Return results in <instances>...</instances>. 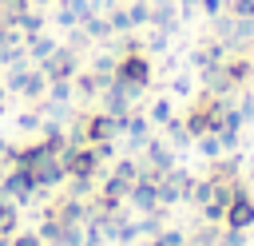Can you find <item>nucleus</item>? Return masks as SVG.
Instances as JSON below:
<instances>
[{"label":"nucleus","mask_w":254,"mask_h":246,"mask_svg":"<svg viewBox=\"0 0 254 246\" xmlns=\"http://www.w3.org/2000/svg\"><path fill=\"white\" fill-rule=\"evenodd\" d=\"M32 183H36V186L56 190V186H64V183H67V171H64V163H60L56 155H44V159L32 167Z\"/></svg>","instance_id":"obj_6"},{"label":"nucleus","mask_w":254,"mask_h":246,"mask_svg":"<svg viewBox=\"0 0 254 246\" xmlns=\"http://www.w3.org/2000/svg\"><path fill=\"white\" fill-rule=\"evenodd\" d=\"M111 175H119V179H127V183H135L139 179V159H115V167H111Z\"/></svg>","instance_id":"obj_26"},{"label":"nucleus","mask_w":254,"mask_h":246,"mask_svg":"<svg viewBox=\"0 0 254 246\" xmlns=\"http://www.w3.org/2000/svg\"><path fill=\"white\" fill-rule=\"evenodd\" d=\"M32 190H36V183H32V171H28V167H8V171H4V179H0V198H8V202H16V206H32Z\"/></svg>","instance_id":"obj_2"},{"label":"nucleus","mask_w":254,"mask_h":246,"mask_svg":"<svg viewBox=\"0 0 254 246\" xmlns=\"http://www.w3.org/2000/svg\"><path fill=\"white\" fill-rule=\"evenodd\" d=\"M250 183H254V167H250Z\"/></svg>","instance_id":"obj_42"},{"label":"nucleus","mask_w":254,"mask_h":246,"mask_svg":"<svg viewBox=\"0 0 254 246\" xmlns=\"http://www.w3.org/2000/svg\"><path fill=\"white\" fill-rule=\"evenodd\" d=\"M12 246H44V238L36 230H16L12 234Z\"/></svg>","instance_id":"obj_34"},{"label":"nucleus","mask_w":254,"mask_h":246,"mask_svg":"<svg viewBox=\"0 0 254 246\" xmlns=\"http://www.w3.org/2000/svg\"><path fill=\"white\" fill-rule=\"evenodd\" d=\"M4 171H8V163H4V159H0V179H4Z\"/></svg>","instance_id":"obj_41"},{"label":"nucleus","mask_w":254,"mask_h":246,"mask_svg":"<svg viewBox=\"0 0 254 246\" xmlns=\"http://www.w3.org/2000/svg\"><path fill=\"white\" fill-rule=\"evenodd\" d=\"M234 111H238V119H242V123H250V119H254V91L238 95V99H234Z\"/></svg>","instance_id":"obj_32"},{"label":"nucleus","mask_w":254,"mask_h":246,"mask_svg":"<svg viewBox=\"0 0 254 246\" xmlns=\"http://www.w3.org/2000/svg\"><path fill=\"white\" fill-rule=\"evenodd\" d=\"M99 186H95V179H67V194L71 198H91Z\"/></svg>","instance_id":"obj_27"},{"label":"nucleus","mask_w":254,"mask_h":246,"mask_svg":"<svg viewBox=\"0 0 254 246\" xmlns=\"http://www.w3.org/2000/svg\"><path fill=\"white\" fill-rule=\"evenodd\" d=\"M123 135H127V151H143V143L151 139V119L139 115V111H131L127 123H123Z\"/></svg>","instance_id":"obj_10"},{"label":"nucleus","mask_w":254,"mask_h":246,"mask_svg":"<svg viewBox=\"0 0 254 246\" xmlns=\"http://www.w3.org/2000/svg\"><path fill=\"white\" fill-rule=\"evenodd\" d=\"M16 40H24V36L8 24V16H0V44H16Z\"/></svg>","instance_id":"obj_36"},{"label":"nucleus","mask_w":254,"mask_h":246,"mask_svg":"<svg viewBox=\"0 0 254 246\" xmlns=\"http://www.w3.org/2000/svg\"><path fill=\"white\" fill-rule=\"evenodd\" d=\"M8 147H12V143H8V139H4V135H0V159H4V155H8Z\"/></svg>","instance_id":"obj_38"},{"label":"nucleus","mask_w":254,"mask_h":246,"mask_svg":"<svg viewBox=\"0 0 254 246\" xmlns=\"http://www.w3.org/2000/svg\"><path fill=\"white\" fill-rule=\"evenodd\" d=\"M16 63H32L24 40H16V44H0V67H16Z\"/></svg>","instance_id":"obj_17"},{"label":"nucleus","mask_w":254,"mask_h":246,"mask_svg":"<svg viewBox=\"0 0 254 246\" xmlns=\"http://www.w3.org/2000/svg\"><path fill=\"white\" fill-rule=\"evenodd\" d=\"M44 91H48V75H44V71H40V67H36V63H32V67H28V75H24V83H20V91H16V95H24V99H32V103H36V99H44Z\"/></svg>","instance_id":"obj_12"},{"label":"nucleus","mask_w":254,"mask_h":246,"mask_svg":"<svg viewBox=\"0 0 254 246\" xmlns=\"http://www.w3.org/2000/svg\"><path fill=\"white\" fill-rule=\"evenodd\" d=\"M179 4H183V8H179V20H194V16H198V4H202V0H179Z\"/></svg>","instance_id":"obj_37"},{"label":"nucleus","mask_w":254,"mask_h":246,"mask_svg":"<svg viewBox=\"0 0 254 246\" xmlns=\"http://www.w3.org/2000/svg\"><path fill=\"white\" fill-rule=\"evenodd\" d=\"M143 167H151V171H159V175H167L171 167H179L175 163V147L167 143V139H147L143 143V159H139Z\"/></svg>","instance_id":"obj_5"},{"label":"nucleus","mask_w":254,"mask_h":246,"mask_svg":"<svg viewBox=\"0 0 254 246\" xmlns=\"http://www.w3.org/2000/svg\"><path fill=\"white\" fill-rule=\"evenodd\" d=\"M107 24H111V32H115V36H127V32H135V24H131L127 8H111V12H107Z\"/></svg>","instance_id":"obj_23"},{"label":"nucleus","mask_w":254,"mask_h":246,"mask_svg":"<svg viewBox=\"0 0 254 246\" xmlns=\"http://www.w3.org/2000/svg\"><path fill=\"white\" fill-rule=\"evenodd\" d=\"M0 246H12V238H8V234H0Z\"/></svg>","instance_id":"obj_40"},{"label":"nucleus","mask_w":254,"mask_h":246,"mask_svg":"<svg viewBox=\"0 0 254 246\" xmlns=\"http://www.w3.org/2000/svg\"><path fill=\"white\" fill-rule=\"evenodd\" d=\"M167 48H171V36H167V32H159V28H155V32L147 36V44H143V52H147V56H167Z\"/></svg>","instance_id":"obj_25"},{"label":"nucleus","mask_w":254,"mask_h":246,"mask_svg":"<svg viewBox=\"0 0 254 246\" xmlns=\"http://www.w3.org/2000/svg\"><path fill=\"white\" fill-rule=\"evenodd\" d=\"M40 127H44V115H40L36 107H32V111H20V115H16V131H40Z\"/></svg>","instance_id":"obj_29"},{"label":"nucleus","mask_w":254,"mask_h":246,"mask_svg":"<svg viewBox=\"0 0 254 246\" xmlns=\"http://www.w3.org/2000/svg\"><path fill=\"white\" fill-rule=\"evenodd\" d=\"M214 135H218L222 151H238V143H242V127H222V131H214Z\"/></svg>","instance_id":"obj_30"},{"label":"nucleus","mask_w":254,"mask_h":246,"mask_svg":"<svg viewBox=\"0 0 254 246\" xmlns=\"http://www.w3.org/2000/svg\"><path fill=\"white\" fill-rule=\"evenodd\" d=\"M163 131H167V143L175 147V151H187L194 139H190V131H187V123L183 119H171V123H163Z\"/></svg>","instance_id":"obj_16"},{"label":"nucleus","mask_w":254,"mask_h":246,"mask_svg":"<svg viewBox=\"0 0 254 246\" xmlns=\"http://www.w3.org/2000/svg\"><path fill=\"white\" fill-rule=\"evenodd\" d=\"M8 24H12V28H16V32L24 36V40H28V36H40V32H44V16H40L36 8H32V12H24V16H16V20H8Z\"/></svg>","instance_id":"obj_15"},{"label":"nucleus","mask_w":254,"mask_h":246,"mask_svg":"<svg viewBox=\"0 0 254 246\" xmlns=\"http://www.w3.org/2000/svg\"><path fill=\"white\" fill-rule=\"evenodd\" d=\"M218 238H222L218 222H202V218H198V226L187 230V246H218Z\"/></svg>","instance_id":"obj_13"},{"label":"nucleus","mask_w":254,"mask_h":246,"mask_svg":"<svg viewBox=\"0 0 254 246\" xmlns=\"http://www.w3.org/2000/svg\"><path fill=\"white\" fill-rule=\"evenodd\" d=\"M115 63H119V56H111V52H99V56L91 60V71H95V75H115Z\"/></svg>","instance_id":"obj_28"},{"label":"nucleus","mask_w":254,"mask_h":246,"mask_svg":"<svg viewBox=\"0 0 254 246\" xmlns=\"http://www.w3.org/2000/svg\"><path fill=\"white\" fill-rule=\"evenodd\" d=\"M83 32H87L91 40H111V36H115L111 24H107V16H99V12H91V16L83 20Z\"/></svg>","instance_id":"obj_19"},{"label":"nucleus","mask_w":254,"mask_h":246,"mask_svg":"<svg viewBox=\"0 0 254 246\" xmlns=\"http://www.w3.org/2000/svg\"><path fill=\"white\" fill-rule=\"evenodd\" d=\"M127 16H131L135 28H151V0H135V4H127Z\"/></svg>","instance_id":"obj_24"},{"label":"nucleus","mask_w":254,"mask_h":246,"mask_svg":"<svg viewBox=\"0 0 254 246\" xmlns=\"http://www.w3.org/2000/svg\"><path fill=\"white\" fill-rule=\"evenodd\" d=\"M24 48H28V60L40 67V63L60 48V40H56V36H48V32H40V36H28V40H24Z\"/></svg>","instance_id":"obj_11"},{"label":"nucleus","mask_w":254,"mask_h":246,"mask_svg":"<svg viewBox=\"0 0 254 246\" xmlns=\"http://www.w3.org/2000/svg\"><path fill=\"white\" fill-rule=\"evenodd\" d=\"M71 87H75V95H79V99H99V91H103V83H99V75H95V71H75Z\"/></svg>","instance_id":"obj_14"},{"label":"nucleus","mask_w":254,"mask_h":246,"mask_svg":"<svg viewBox=\"0 0 254 246\" xmlns=\"http://www.w3.org/2000/svg\"><path fill=\"white\" fill-rule=\"evenodd\" d=\"M40 71L48 75V83H52V79H75V71H79V52L67 48V44H60V48L40 63Z\"/></svg>","instance_id":"obj_4"},{"label":"nucleus","mask_w":254,"mask_h":246,"mask_svg":"<svg viewBox=\"0 0 254 246\" xmlns=\"http://www.w3.org/2000/svg\"><path fill=\"white\" fill-rule=\"evenodd\" d=\"M226 56H230V48H226L222 40H202L198 48H190V56H187V60H190V67H194V71H202V67L222 63Z\"/></svg>","instance_id":"obj_7"},{"label":"nucleus","mask_w":254,"mask_h":246,"mask_svg":"<svg viewBox=\"0 0 254 246\" xmlns=\"http://www.w3.org/2000/svg\"><path fill=\"white\" fill-rule=\"evenodd\" d=\"M151 28L167 32V36H175V32L183 28V20H179V8H175V0H155V4H151Z\"/></svg>","instance_id":"obj_8"},{"label":"nucleus","mask_w":254,"mask_h":246,"mask_svg":"<svg viewBox=\"0 0 254 246\" xmlns=\"http://www.w3.org/2000/svg\"><path fill=\"white\" fill-rule=\"evenodd\" d=\"M91 16V4L87 0H60V8H56V24L60 28H83V20Z\"/></svg>","instance_id":"obj_9"},{"label":"nucleus","mask_w":254,"mask_h":246,"mask_svg":"<svg viewBox=\"0 0 254 246\" xmlns=\"http://www.w3.org/2000/svg\"><path fill=\"white\" fill-rule=\"evenodd\" d=\"M171 95H179V99H190L194 95V87H190V75H171Z\"/></svg>","instance_id":"obj_31"},{"label":"nucleus","mask_w":254,"mask_h":246,"mask_svg":"<svg viewBox=\"0 0 254 246\" xmlns=\"http://www.w3.org/2000/svg\"><path fill=\"white\" fill-rule=\"evenodd\" d=\"M147 119H151V123H159V127H163V123H171V119H175V103H171L167 95H163V99H155V103H151V111H147Z\"/></svg>","instance_id":"obj_22"},{"label":"nucleus","mask_w":254,"mask_h":246,"mask_svg":"<svg viewBox=\"0 0 254 246\" xmlns=\"http://www.w3.org/2000/svg\"><path fill=\"white\" fill-rule=\"evenodd\" d=\"M44 99L71 103V99H75V87H71V79H52V83H48V91H44Z\"/></svg>","instance_id":"obj_20"},{"label":"nucleus","mask_w":254,"mask_h":246,"mask_svg":"<svg viewBox=\"0 0 254 246\" xmlns=\"http://www.w3.org/2000/svg\"><path fill=\"white\" fill-rule=\"evenodd\" d=\"M8 206H12V202H8V198H0V218H4V210H8Z\"/></svg>","instance_id":"obj_39"},{"label":"nucleus","mask_w":254,"mask_h":246,"mask_svg":"<svg viewBox=\"0 0 254 246\" xmlns=\"http://www.w3.org/2000/svg\"><path fill=\"white\" fill-rule=\"evenodd\" d=\"M155 186H159V206H167V210H171V206H179V202H183V198H179V186L171 183V175H159V183H155Z\"/></svg>","instance_id":"obj_21"},{"label":"nucleus","mask_w":254,"mask_h":246,"mask_svg":"<svg viewBox=\"0 0 254 246\" xmlns=\"http://www.w3.org/2000/svg\"><path fill=\"white\" fill-rule=\"evenodd\" d=\"M151 75H155V67H151V56L147 52H123L119 56V63H115V79L119 83H127V87H151Z\"/></svg>","instance_id":"obj_1"},{"label":"nucleus","mask_w":254,"mask_h":246,"mask_svg":"<svg viewBox=\"0 0 254 246\" xmlns=\"http://www.w3.org/2000/svg\"><path fill=\"white\" fill-rule=\"evenodd\" d=\"M222 226H230V230H250V226H254V194H250L246 183H238V190H234V198H230V206H226Z\"/></svg>","instance_id":"obj_3"},{"label":"nucleus","mask_w":254,"mask_h":246,"mask_svg":"<svg viewBox=\"0 0 254 246\" xmlns=\"http://www.w3.org/2000/svg\"><path fill=\"white\" fill-rule=\"evenodd\" d=\"M226 12H230V16H238V20H254V0H230V4H226Z\"/></svg>","instance_id":"obj_33"},{"label":"nucleus","mask_w":254,"mask_h":246,"mask_svg":"<svg viewBox=\"0 0 254 246\" xmlns=\"http://www.w3.org/2000/svg\"><path fill=\"white\" fill-rule=\"evenodd\" d=\"M198 12H202L206 20H214V16H222V12H226V0H202V4H198Z\"/></svg>","instance_id":"obj_35"},{"label":"nucleus","mask_w":254,"mask_h":246,"mask_svg":"<svg viewBox=\"0 0 254 246\" xmlns=\"http://www.w3.org/2000/svg\"><path fill=\"white\" fill-rule=\"evenodd\" d=\"M0 8H4V0H0Z\"/></svg>","instance_id":"obj_43"},{"label":"nucleus","mask_w":254,"mask_h":246,"mask_svg":"<svg viewBox=\"0 0 254 246\" xmlns=\"http://www.w3.org/2000/svg\"><path fill=\"white\" fill-rule=\"evenodd\" d=\"M190 147H194V151H198V155H202V159H206V163H210V159H218V155H226V151H222V143H218V135H214V131H206V135H198V139H194V143H190Z\"/></svg>","instance_id":"obj_18"}]
</instances>
